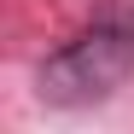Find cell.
<instances>
[{"mask_svg":"<svg viewBox=\"0 0 134 134\" xmlns=\"http://www.w3.org/2000/svg\"><path fill=\"white\" fill-rule=\"evenodd\" d=\"M134 76V24H128V6L111 0L105 18H93L70 47H58L47 64H41V99L47 105H99L111 99L117 87Z\"/></svg>","mask_w":134,"mask_h":134,"instance_id":"obj_1","label":"cell"}]
</instances>
